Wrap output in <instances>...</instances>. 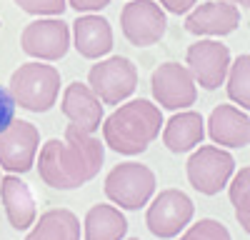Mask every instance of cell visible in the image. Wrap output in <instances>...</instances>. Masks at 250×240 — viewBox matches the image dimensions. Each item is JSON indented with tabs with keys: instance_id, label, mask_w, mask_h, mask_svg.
Returning a JSON list of instances; mask_svg holds the SVG:
<instances>
[{
	"instance_id": "24",
	"label": "cell",
	"mask_w": 250,
	"mask_h": 240,
	"mask_svg": "<svg viewBox=\"0 0 250 240\" xmlns=\"http://www.w3.org/2000/svg\"><path fill=\"white\" fill-rule=\"evenodd\" d=\"M13 3L28 13V15H35V18H62V13H65L68 3L65 0H13Z\"/></svg>"
},
{
	"instance_id": "2",
	"label": "cell",
	"mask_w": 250,
	"mask_h": 240,
	"mask_svg": "<svg viewBox=\"0 0 250 240\" xmlns=\"http://www.w3.org/2000/svg\"><path fill=\"white\" fill-rule=\"evenodd\" d=\"M160 105L135 98L115 108L103 120V143L120 155H140L150 148L163 128Z\"/></svg>"
},
{
	"instance_id": "17",
	"label": "cell",
	"mask_w": 250,
	"mask_h": 240,
	"mask_svg": "<svg viewBox=\"0 0 250 240\" xmlns=\"http://www.w3.org/2000/svg\"><path fill=\"white\" fill-rule=\"evenodd\" d=\"M0 198H3V205H5L8 223L15 230L33 228L38 218V203L28 183H23L18 175L8 173L5 178H0Z\"/></svg>"
},
{
	"instance_id": "22",
	"label": "cell",
	"mask_w": 250,
	"mask_h": 240,
	"mask_svg": "<svg viewBox=\"0 0 250 240\" xmlns=\"http://www.w3.org/2000/svg\"><path fill=\"white\" fill-rule=\"evenodd\" d=\"M228 198H230L238 225L250 235V165L233 173L230 183H228Z\"/></svg>"
},
{
	"instance_id": "21",
	"label": "cell",
	"mask_w": 250,
	"mask_h": 240,
	"mask_svg": "<svg viewBox=\"0 0 250 240\" xmlns=\"http://www.w3.org/2000/svg\"><path fill=\"white\" fill-rule=\"evenodd\" d=\"M225 93L235 105L250 110V55H238L230 60V68L225 75Z\"/></svg>"
},
{
	"instance_id": "10",
	"label": "cell",
	"mask_w": 250,
	"mask_h": 240,
	"mask_svg": "<svg viewBox=\"0 0 250 240\" xmlns=\"http://www.w3.org/2000/svg\"><path fill=\"white\" fill-rule=\"evenodd\" d=\"M150 93L155 98V103L165 110H185L195 105L198 100V85H195L193 73L188 70V65L173 63V60L153 70Z\"/></svg>"
},
{
	"instance_id": "9",
	"label": "cell",
	"mask_w": 250,
	"mask_h": 240,
	"mask_svg": "<svg viewBox=\"0 0 250 240\" xmlns=\"http://www.w3.org/2000/svg\"><path fill=\"white\" fill-rule=\"evenodd\" d=\"M120 30L130 45L150 48L163 40L168 30V18L155 0H130L120 10Z\"/></svg>"
},
{
	"instance_id": "13",
	"label": "cell",
	"mask_w": 250,
	"mask_h": 240,
	"mask_svg": "<svg viewBox=\"0 0 250 240\" xmlns=\"http://www.w3.org/2000/svg\"><path fill=\"white\" fill-rule=\"evenodd\" d=\"M240 25V8L230 0H208L185 13V33L198 38H223Z\"/></svg>"
},
{
	"instance_id": "25",
	"label": "cell",
	"mask_w": 250,
	"mask_h": 240,
	"mask_svg": "<svg viewBox=\"0 0 250 240\" xmlns=\"http://www.w3.org/2000/svg\"><path fill=\"white\" fill-rule=\"evenodd\" d=\"M15 120V100L8 88L0 85V133Z\"/></svg>"
},
{
	"instance_id": "12",
	"label": "cell",
	"mask_w": 250,
	"mask_h": 240,
	"mask_svg": "<svg viewBox=\"0 0 250 240\" xmlns=\"http://www.w3.org/2000/svg\"><path fill=\"white\" fill-rule=\"evenodd\" d=\"M40 150V130L28 120H13L0 133V168L13 175L33 170Z\"/></svg>"
},
{
	"instance_id": "3",
	"label": "cell",
	"mask_w": 250,
	"mask_h": 240,
	"mask_svg": "<svg viewBox=\"0 0 250 240\" xmlns=\"http://www.w3.org/2000/svg\"><path fill=\"white\" fill-rule=\"evenodd\" d=\"M60 70L45 60H30L10 73L8 90L15 100V108L28 113H48L60 95Z\"/></svg>"
},
{
	"instance_id": "4",
	"label": "cell",
	"mask_w": 250,
	"mask_h": 240,
	"mask_svg": "<svg viewBox=\"0 0 250 240\" xmlns=\"http://www.w3.org/2000/svg\"><path fill=\"white\" fill-rule=\"evenodd\" d=\"M155 173L148 165L128 160V163H120L108 173L103 190H105L110 203L120 210H140L155 195Z\"/></svg>"
},
{
	"instance_id": "16",
	"label": "cell",
	"mask_w": 250,
	"mask_h": 240,
	"mask_svg": "<svg viewBox=\"0 0 250 240\" xmlns=\"http://www.w3.org/2000/svg\"><path fill=\"white\" fill-rule=\"evenodd\" d=\"M60 110L83 133H95L100 128V123H103V103H100V98L90 90L88 83H80V80L65 85V90H62V100H60Z\"/></svg>"
},
{
	"instance_id": "6",
	"label": "cell",
	"mask_w": 250,
	"mask_h": 240,
	"mask_svg": "<svg viewBox=\"0 0 250 240\" xmlns=\"http://www.w3.org/2000/svg\"><path fill=\"white\" fill-rule=\"evenodd\" d=\"M88 85L103 105H120L138 88V68L125 55L100 58L88 70Z\"/></svg>"
},
{
	"instance_id": "19",
	"label": "cell",
	"mask_w": 250,
	"mask_h": 240,
	"mask_svg": "<svg viewBox=\"0 0 250 240\" xmlns=\"http://www.w3.org/2000/svg\"><path fill=\"white\" fill-rule=\"evenodd\" d=\"M128 235V220L118 205L98 203L85 213L83 238L85 240H123Z\"/></svg>"
},
{
	"instance_id": "8",
	"label": "cell",
	"mask_w": 250,
	"mask_h": 240,
	"mask_svg": "<svg viewBox=\"0 0 250 240\" xmlns=\"http://www.w3.org/2000/svg\"><path fill=\"white\" fill-rule=\"evenodd\" d=\"M73 45L70 25L62 18H38L28 23L20 33V50L35 60H45L55 63L68 55Z\"/></svg>"
},
{
	"instance_id": "7",
	"label": "cell",
	"mask_w": 250,
	"mask_h": 240,
	"mask_svg": "<svg viewBox=\"0 0 250 240\" xmlns=\"http://www.w3.org/2000/svg\"><path fill=\"white\" fill-rule=\"evenodd\" d=\"M235 173V158L225 148L218 145H200L190 153L185 163V175L200 195H218L228 188Z\"/></svg>"
},
{
	"instance_id": "11",
	"label": "cell",
	"mask_w": 250,
	"mask_h": 240,
	"mask_svg": "<svg viewBox=\"0 0 250 240\" xmlns=\"http://www.w3.org/2000/svg\"><path fill=\"white\" fill-rule=\"evenodd\" d=\"M230 60V48L215 38H198L185 53V65L203 90H218L225 83Z\"/></svg>"
},
{
	"instance_id": "26",
	"label": "cell",
	"mask_w": 250,
	"mask_h": 240,
	"mask_svg": "<svg viewBox=\"0 0 250 240\" xmlns=\"http://www.w3.org/2000/svg\"><path fill=\"white\" fill-rule=\"evenodd\" d=\"M65 3L78 13H100L103 8L110 5V0H65Z\"/></svg>"
},
{
	"instance_id": "29",
	"label": "cell",
	"mask_w": 250,
	"mask_h": 240,
	"mask_svg": "<svg viewBox=\"0 0 250 240\" xmlns=\"http://www.w3.org/2000/svg\"><path fill=\"white\" fill-rule=\"evenodd\" d=\"M128 240H140V238H128Z\"/></svg>"
},
{
	"instance_id": "27",
	"label": "cell",
	"mask_w": 250,
	"mask_h": 240,
	"mask_svg": "<svg viewBox=\"0 0 250 240\" xmlns=\"http://www.w3.org/2000/svg\"><path fill=\"white\" fill-rule=\"evenodd\" d=\"M155 3H160L163 10H168L173 15H185L193 5H198V0H155Z\"/></svg>"
},
{
	"instance_id": "28",
	"label": "cell",
	"mask_w": 250,
	"mask_h": 240,
	"mask_svg": "<svg viewBox=\"0 0 250 240\" xmlns=\"http://www.w3.org/2000/svg\"><path fill=\"white\" fill-rule=\"evenodd\" d=\"M230 3H235V5H245L248 0H230Z\"/></svg>"
},
{
	"instance_id": "30",
	"label": "cell",
	"mask_w": 250,
	"mask_h": 240,
	"mask_svg": "<svg viewBox=\"0 0 250 240\" xmlns=\"http://www.w3.org/2000/svg\"><path fill=\"white\" fill-rule=\"evenodd\" d=\"M245 5H248V8H250V0H248V3H245Z\"/></svg>"
},
{
	"instance_id": "1",
	"label": "cell",
	"mask_w": 250,
	"mask_h": 240,
	"mask_svg": "<svg viewBox=\"0 0 250 240\" xmlns=\"http://www.w3.org/2000/svg\"><path fill=\"white\" fill-rule=\"evenodd\" d=\"M105 160V143L93 133H83L73 123L65 138H50L38 150V175L53 190H78L100 173Z\"/></svg>"
},
{
	"instance_id": "23",
	"label": "cell",
	"mask_w": 250,
	"mask_h": 240,
	"mask_svg": "<svg viewBox=\"0 0 250 240\" xmlns=\"http://www.w3.org/2000/svg\"><path fill=\"white\" fill-rule=\"evenodd\" d=\"M178 240H233V235L220 223V220H215V218H200L198 223L188 225L185 233Z\"/></svg>"
},
{
	"instance_id": "20",
	"label": "cell",
	"mask_w": 250,
	"mask_h": 240,
	"mask_svg": "<svg viewBox=\"0 0 250 240\" xmlns=\"http://www.w3.org/2000/svg\"><path fill=\"white\" fill-rule=\"evenodd\" d=\"M25 240H80V220L68 208H53L35 218Z\"/></svg>"
},
{
	"instance_id": "18",
	"label": "cell",
	"mask_w": 250,
	"mask_h": 240,
	"mask_svg": "<svg viewBox=\"0 0 250 240\" xmlns=\"http://www.w3.org/2000/svg\"><path fill=\"white\" fill-rule=\"evenodd\" d=\"M205 138V120L198 110H175V115L163 123V145L170 153H190Z\"/></svg>"
},
{
	"instance_id": "14",
	"label": "cell",
	"mask_w": 250,
	"mask_h": 240,
	"mask_svg": "<svg viewBox=\"0 0 250 240\" xmlns=\"http://www.w3.org/2000/svg\"><path fill=\"white\" fill-rule=\"evenodd\" d=\"M73 48L85 60H100L113 50V28L98 13H80L70 25Z\"/></svg>"
},
{
	"instance_id": "5",
	"label": "cell",
	"mask_w": 250,
	"mask_h": 240,
	"mask_svg": "<svg viewBox=\"0 0 250 240\" xmlns=\"http://www.w3.org/2000/svg\"><path fill=\"white\" fill-rule=\"evenodd\" d=\"M193 218L195 203L190 200V195L178 188H165L155 198H150L148 210H145V225L155 238L170 240L190 225Z\"/></svg>"
},
{
	"instance_id": "15",
	"label": "cell",
	"mask_w": 250,
	"mask_h": 240,
	"mask_svg": "<svg viewBox=\"0 0 250 240\" xmlns=\"http://www.w3.org/2000/svg\"><path fill=\"white\" fill-rule=\"evenodd\" d=\"M208 135L220 148H248L250 145V118L238 105L220 103L208 115Z\"/></svg>"
}]
</instances>
